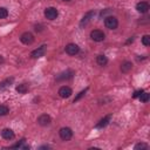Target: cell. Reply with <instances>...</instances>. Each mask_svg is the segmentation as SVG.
I'll return each instance as SVG.
<instances>
[{"label":"cell","instance_id":"1","mask_svg":"<svg viewBox=\"0 0 150 150\" xmlns=\"http://www.w3.org/2000/svg\"><path fill=\"white\" fill-rule=\"evenodd\" d=\"M104 25L109 29H115L118 26V21H117V19L115 16H107L104 19Z\"/></svg>","mask_w":150,"mask_h":150},{"label":"cell","instance_id":"2","mask_svg":"<svg viewBox=\"0 0 150 150\" xmlns=\"http://www.w3.org/2000/svg\"><path fill=\"white\" fill-rule=\"evenodd\" d=\"M59 15V12L55 7H48L45 9V16L48 19V20H54L56 19Z\"/></svg>","mask_w":150,"mask_h":150},{"label":"cell","instance_id":"3","mask_svg":"<svg viewBox=\"0 0 150 150\" xmlns=\"http://www.w3.org/2000/svg\"><path fill=\"white\" fill-rule=\"evenodd\" d=\"M90 38H91L94 41H96V42H101V41L104 40L105 35H104V33H103L102 30H100V29H94V30H91V33H90Z\"/></svg>","mask_w":150,"mask_h":150},{"label":"cell","instance_id":"4","mask_svg":"<svg viewBox=\"0 0 150 150\" xmlns=\"http://www.w3.org/2000/svg\"><path fill=\"white\" fill-rule=\"evenodd\" d=\"M59 134H60V137L63 139V141H69L70 138H71V136H73V131H71V129L70 128H61L60 129V131H59Z\"/></svg>","mask_w":150,"mask_h":150},{"label":"cell","instance_id":"5","mask_svg":"<svg viewBox=\"0 0 150 150\" xmlns=\"http://www.w3.org/2000/svg\"><path fill=\"white\" fill-rule=\"evenodd\" d=\"M20 41H21L22 43H25V45H32V43L34 42V36H33L32 33L25 32V33L20 36Z\"/></svg>","mask_w":150,"mask_h":150},{"label":"cell","instance_id":"6","mask_svg":"<svg viewBox=\"0 0 150 150\" xmlns=\"http://www.w3.org/2000/svg\"><path fill=\"white\" fill-rule=\"evenodd\" d=\"M80 52V47L75 43H68L66 46V53L69 55H76Z\"/></svg>","mask_w":150,"mask_h":150},{"label":"cell","instance_id":"7","mask_svg":"<svg viewBox=\"0 0 150 150\" xmlns=\"http://www.w3.org/2000/svg\"><path fill=\"white\" fill-rule=\"evenodd\" d=\"M71 94H73V91H71V89H70L68 86H62V87L59 89V95H60V97H62V98H68Z\"/></svg>","mask_w":150,"mask_h":150},{"label":"cell","instance_id":"8","mask_svg":"<svg viewBox=\"0 0 150 150\" xmlns=\"http://www.w3.org/2000/svg\"><path fill=\"white\" fill-rule=\"evenodd\" d=\"M50 122H52V118H50V116L47 115V114H42V115H40L39 118H38V123H39L40 125H42V127L50 124Z\"/></svg>","mask_w":150,"mask_h":150},{"label":"cell","instance_id":"9","mask_svg":"<svg viewBox=\"0 0 150 150\" xmlns=\"http://www.w3.org/2000/svg\"><path fill=\"white\" fill-rule=\"evenodd\" d=\"M45 53H46V46H41V47H39V48L34 49V50L30 53V56H32V57H34V59H38V57L43 56V55H45Z\"/></svg>","mask_w":150,"mask_h":150},{"label":"cell","instance_id":"10","mask_svg":"<svg viewBox=\"0 0 150 150\" xmlns=\"http://www.w3.org/2000/svg\"><path fill=\"white\" fill-rule=\"evenodd\" d=\"M73 75H74V71H73V70H66V71H63V73L59 74V75L56 76V80H57V81L69 80V79H71V77H73Z\"/></svg>","mask_w":150,"mask_h":150},{"label":"cell","instance_id":"11","mask_svg":"<svg viewBox=\"0 0 150 150\" xmlns=\"http://www.w3.org/2000/svg\"><path fill=\"white\" fill-rule=\"evenodd\" d=\"M149 8H150V6H149V4L146 1H141V2H138L136 5V9L139 13H146L149 11Z\"/></svg>","mask_w":150,"mask_h":150},{"label":"cell","instance_id":"12","mask_svg":"<svg viewBox=\"0 0 150 150\" xmlns=\"http://www.w3.org/2000/svg\"><path fill=\"white\" fill-rule=\"evenodd\" d=\"M1 136H2L5 139H13V138H14V132H13L12 129L6 128V129H4V130L1 131Z\"/></svg>","mask_w":150,"mask_h":150},{"label":"cell","instance_id":"13","mask_svg":"<svg viewBox=\"0 0 150 150\" xmlns=\"http://www.w3.org/2000/svg\"><path fill=\"white\" fill-rule=\"evenodd\" d=\"M94 15H95V12H94V11H90V12H88V13H87V14L83 16V19L81 20L80 25H81V26H83V25L86 26V25H87V23L90 21V19H91Z\"/></svg>","mask_w":150,"mask_h":150},{"label":"cell","instance_id":"14","mask_svg":"<svg viewBox=\"0 0 150 150\" xmlns=\"http://www.w3.org/2000/svg\"><path fill=\"white\" fill-rule=\"evenodd\" d=\"M131 68H132V63L129 62V61H124V62L121 64V71H122V73H128V71L131 70Z\"/></svg>","mask_w":150,"mask_h":150},{"label":"cell","instance_id":"15","mask_svg":"<svg viewBox=\"0 0 150 150\" xmlns=\"http://www.w3.org/2000/svg\"><path fill=\"white\" fill-rule=\"evenodd\" d=\"M110 117H111V116H110V115H108V116H105L104 118H102V120H101V121H100V122L96 124V128H104V127H105V125L109 123Z\"/></svg>","mask_w":150,"mask_h":150},{"label":"cell","instance_id":"16","mask_svg":"<svg viewBox=\"0 0 150 150\" xmlns=\"http://www.w3.org/2000/svg\"><path fill=\"white\" fill-rule=\"evenodd\" d=\"M96 62H97L98 66H105L108 63V59H107L105 55H98L96 57Z\"/></svg>","mask_w":150,"mask_h":150},{"label":"cell","instance_id":"17","mask_svg":"<svg viewBox=\"0 0 150 150\" xmlns=\"http://www.w3.org/2000/svg\"><path fill=\"white\" fill-rule=\"evenodd\" d=\"M27 90H28V87H27L26 83H21V84H19V86H16V91H18L19 94H26Z\"/></svg>","mask_w":150,"mask_h":150},{"label":"cell","instance_id":"18","mask_svg":"<svg viewBox=\"0 0 150 150\" xmlns=\"http://www.w3.org/2000/svg\"><path fill=\"white\" fill-rule=\"evenodd\" d=\"M12 148H16V149H29V145H27V144L25 143V139H21L19 143L14 144Z\"/></svg>","mask_w":150,"mask_h":150},{"label":"cell","instance_id":"19","mask_svg":"<svg viewBox=\"0 0 150 150\" xmlns=\"http://www.w3.org/2000/svg\"><path fill=\"white\" fill-rule=\"evenodd\" d=\"M8 112H9L8 107L5 105V104H0V116H5V115H7Z\"/></svg>","mask_w":150,"mask_h":150},{"label":"cell","instance_id":"20","mask_svg":"<svg viewBox=\"0 0 150 150\" xmlns=\"http://www.w3.org/2000/svg\"><path fill=\"white\" fill-rule=\"evenodd\" d=\"M8 16V11L5 7H0V19H5Z\"/></svg>","mask_w":150,"mask_h":150},{"label":"cell","instance_id":"21","mask_svg":"<svg viewBox=\"0 0 150 150\" xmlns=\"http://www.w3.org/2000/svg\"><path fill=\"white\" fill-rule=\"evenodd\" d=\"M138 97H139V100H141L142 102H144V103L149 101V94H148V93H144V91H143Z\"/></svg>","mask_w":150,"mask_h":150},{"label":"cell","instance_id":"22","mask_svg":"<svg viewBox=\"0 0 150 150\" xmlns=\"http://www.w3.org/2000/svg\"><path fill=\"white\" fill-rule=\"evenodd\" d=\"M149 148V145L146 144V143H138V144H136L135 145V150H143V149H148Z\"/></svg>","mask_w":150,"mask_h":150},{"label":"cell","instance_id":"23","mask_svg":"<svg viewBox=\"0 0 150 150\" xmlns=\"http://www.w3.org/2000/svg\"><path fill=\"white\" fill-rule=\"evenodd\" d=\"M142 43H143L144 46H149V45H150V36H149V35H144V36L142 38Z\"/></svg>","mask_w":150,"mask_h":150},{"label":"cell","instance_id":"24","mask_svg":"<svg viewBox=\"0 0 150 150\" xmlns=\"http://www.w3.org/2000/svg\"><path fill=\"white\" fill-rule=\"evenodd\" d=\"M86 91H87V89H84V90H82V91H80L79 94H77V96L74 98V102H76V101H79L82 96H84V94H86Z\"/></svg>","mask_w":150,"mask_h":150},{"label":"cell","instance_id":"25","mask_svg":"<svg viewBox=\"0 0 150 150\" xmlns=\"http://www.w3.org/2000/svg\"><path fill=\"white\" fill-rule=\"evenodd\" d=\"M12 81H13V79H8V80H6L5 82H2V83H0V89H2L4 87H7V86H8L7 83H11Z\"/></svg>","mask_w":150,"mask_h":150},{"label":"cell","instance_id":"26","mask_svg":"<svg viewBox=\"0 0 150 150\" xmlns=\"http://www.w3.org/2000/svg\"><path fill=\"white\" fill-rule=\"evenodd\" d=\"M142 93H143V90H142V89H138V90H136V91L134 93V95H132V96H134V98H137V97H138V96H139Z\"/></svg>","mask_w":150,"mask_h":150},{"label":"cell","instance_id":"27","mask_svg":"<svg viewBox=\"0 0 150 150\" xmlns=\"http://www.w3.org/2000/svg\"><path fill=\"white\" fill-rule=\"evenodd\" d=\"M1 63H4V57L0 55V64H1Z\"/></svg>","mask_w":150,"mask_h":150},{"label":"cell","instance_id":"28","mask_svg":"<svg viewBox=\"0 0 150 150\" xmlns=\"http://www.w3.org/2000/svg\"><path fill=\"white\" fill-rule=\"evenodd\" d=\"M63 1H70V0H63Z\"/></svg>","mask_w":150,"mask_h":150}]
</instances>
